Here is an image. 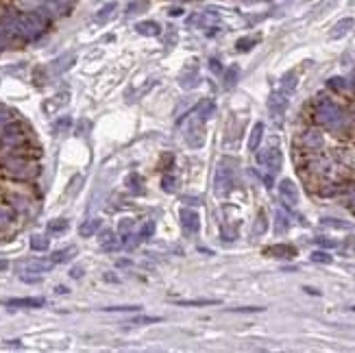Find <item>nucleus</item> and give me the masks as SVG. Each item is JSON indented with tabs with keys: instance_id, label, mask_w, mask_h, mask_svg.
<instances>
[{
	"instance_id": "nucleus-1",
	"label": "nucleus",
	"mask_w": 355,
	"mask_h": 353,
	"mask_svg": "<svg viewBox=\"0 0 355 353\" xmlns=\"http://www.w3.org/2000/svg\"><path fill=\"white\" fill-rule=\"evenodd\" d=\"M314 120L318 127L340 133V131H349L353 127V120L344 114V109L338 103H333L329 96H318L314 100Z\"/></svg>"
},
{
	"instance_id": "nucleus-2",
	"label": "nucleus",
	"mask_w": 355,
	"mask_h": 353,
	"mask_svg": "<svg viewBox=\"0 0 355 353\" xmlns=\"http://www.w3.org/2000/svg\"><path fill=\"white\" fill-rule=\"evenodd\" d=\"M33 140V131L27 122L13 118L9 122H4L0 127V148H13L24 142H31Z\"/></svg>"
},
{
	"instance_id": "nucleus-3",
	"label": "nucleus",
	"mask_w": 355,
	"mask_h": 353,
	"mask_svg": "<svg viewBox=\"0 0 355 353\" xmlns=\"http://www.w3.org/2000/svg\"><path fill=\"white\" fill-rule=\"evenodd\" d=\"M281 161H283V157H281L277 140H270V144L257 153V164L268 168V173H277V170L281 168Z\"/></svg>"
},
{
	"instance_id": "nucleus-4",
	"label": "nucleus",
	"mask_w": 355,
	"mask_h": 353,
	"mask_svg": "<svg viewBox=\"0 0 355 353\" xmlns=\"http://www.w3.org/2000/svg\"><path fill=\"white\" fill-rule=\"evenodd\" d=\"M298 144L303 146V150H309V153H316V150L323 148L325 144V138L321 133V129H305L301 133V138H298Z\"/></svg>"
},
{
	"instance_id": "nucleus-5",
	"label": "nucleus",
	"mask_w": 355,
	"mask_h": 353,
	"mask_svg": "<svg viewBox=\"0 0 355 353\" xmlns=\"http://www.w3.org/2000/svg\"><path fill=\"white\" fill-rule=\"evenodd\" d=\"M214 185H216V194L218 196H227V194H229L231 188H233V173H231V168H227L225 164L218 166Z\"/></svg>"
},
{
	"instance_id": "nucleus-6",
	"label": "nucleus",
	"mask_w": 355,
	"mask_h": 353,
	"mask_svg": "<svg viewBox=\"0 0 355 353\" xmlns=\"http://www.w3.org/2000/svg\"><path fill=\"white\" fill-rule=\"evenodd\" d=\"M185 142L192 146V148H201L203 142H205V129H203V120H192L185 129Z\"/></svg>"
},
{
	"instance_id": "nucleus-7",
	"label": "nucleus",
	"mask_w": 355,
	"mask_h": 353,
	"mask_svg": "<svg viewBox=\"0 0 355 353\" xmlns=\"http://www.w3.org/2000/svg\"><path fill=\"white\" fill-rule=\"evenodd\" d=\"M4 201H7V205L16 211V214H29L31 203H33L31 196L22 194V192H7L4 194Z\"/></svg>"
},
{
	"instance_id": "nucleus-8",
	"label": "nucleus",
	"mask_w": 355,
	"mask_h": 353,
	"mask_svg": "<svg viewBox=\"0 0 355 353\" xmlns=\"http://www.w3.org/2000/svg\"><path fill=\"white\" fill-rule=\"evenodd\" d=\"M55 266L53 260H29V262H22L20 264V273H48L50 268Z\"/></svg>"
},
{
	"instance_id": "nucleus-9",
	"label": "nucleus",
	"mask_w": 355,
	"mask_h": 353,
	"mask_svg": "<svg viewBox=\"0 0 355 353\" xmlns=\"http://www.w3.org/2000/svg\"><path fill=\"white\" fill-rule=\"evenodd\" d=\"M268 107H270V114L275 116L277 120L283 118V114H286V107H288V98L283 92H275L268 100Z\"/></svg>"
},
{
	"instance_id": "nucleus-10",
	"label": "nucleus",
	"mask_w": 355,
	"mask_h": 353,
	"mask_svg": "<svg viewBox=\"0 0 355 353\" xmlns=\"http://www.w3.org/2000/svg\"><path fill=\"white\" fill-rule=\"evenodd\" d=\"M279 194H281V199L286 201L288 205H296L298 203V190L290 179H283L281 183H279Z\"/></svg>"
},
{
	"instance_id": "nucleus-11",
	"label": "nucleus",
	"mask_w": 355,
	"mask_h": 353,
	"mask_svg": "<svg viewBox=\"0 0 355 353\" xmlns=\"http://www.w3.org/2000/svg\"><path fill=\"white\" fill-rule=\"evenodd\" d=\"M2 305H7V307H31V310H35V307L46 305V299H42V296H31V299H7V301H2Z\"/></svg>"
},
{
	"instance_id": "nucleus-12",
	"label": "nucleus",
	"mask_w": 355,
	"mask_h": 353,
	"mask_svg": "<svg viewBox=\"0 0 355 353\" xmlns=\"http://www.w3.org/2000/svg\"><path fill=\"white\" fill-rule=\"evenodd\" d=\"M264 255H268V257H283V260H288V257L296 255V249L290 246V244H275V246H266V249H264Z\"/></svg>"
},
{
	"instance_id": "nucleus-13",
	"label": "nucleus",
	"mask_w": 355,
	"mask_h": 353,
	"mask_svg": "<svg viewBox=\"0 0 355 353\" xmlns=\"http://www.w3.org/2000/svg\"><path fill=\"white\" fill-rule=\"evenodd\" d=\"M181 223H183V229L185 231H199V227H201V218H199V214L196 211H192V209H181Z\"/></svg>"
},
{
	"instance_id": "nucleus-14",
	"label": "nucleus",
	"mask_w": 355,
	"mask_h": 353,
	"mask_svg": "<svg viewBox=\"0 0 355 353\" xmlns=\"http://www.w3.org/2000/svg\"><path fill=\"white\" fill-rule=\"evenodd\" d=\"M214 114H216V103L211 98H203L199 103V107H196V118L207 120V118H211Z\"/></svg>"
},
{
	"instance_id": "nucleus-15",
	"label": "nucleus",
	"mask_w": 355,
	"mask_h": 353,
	"mask_svg": "<svg viewBox=\"0 0 355 353\" xmlns=\"http://www.w3.org/2000/svg\"><path fill=\"white\" fill-rule=\"evenodd\" d=\"M100 225H103V220H100V218H92V220H85V223L79 227V234H81V238H92L94 234H98Z\"/></svg>"
},
{
	"instance_id": "nucleus-16",
	"label": "nucleus",
	"mask_w": 355,
	"mask_h": 353,
	"mask_svg": "<svg viewBox=\"0 0 355 353\" xmlns=\"http://www.w3.org/2000/svg\"><path fill=\"white\" fill-rule=\"evenodd\" d=\"M351 29H353V20H351V18H344V20H340L336 27L331 29L329 37H331V39H340V37H344V35L351 31Z\"/></svg>"
},
{
	"instance_id": "nucleus-17",
	"label": "nucleus",
	"mask_w": 355,
	"mask_h": 353,
	"mask_svg": "<svg viewBox=\"0 0 355 353\" xmlns=\"http://www.w3.org/2000/svg\"><path fill=\"white\" fill-rule=\"evenodd\" d=\"M74 55L72 53H68V55H63V57H59V59H55L53 61V72H57V74H61L65 72V70H70L72 68V63H74Z\"/></svg>"
},
{
	"instance_id": "nucleus-18",
	"label": "nucleus",
	"mask_w": 355,
	"mask_h": 353,
	"mask_svg": "<svg viewBox=\"0 0 355 353\" xmlns=\"http://www.w3.org/2000/svg\"><path fill=\"white\" fill-rule=\"evenodd\" d=\"M262 135H264V124L257 122L251 131V138H248V150H257L260 148V142H262Z\"/></svg>"
},
{
	"instance_id": "nucleus-19",
	"label": "nucleus",
	"mask_w": 355,
	"mask_h": 353,
	"mask_svg": "<svg viewBox=\"0 0 355 353\" xmlns=\"http://www.w3.org/2000/svg\"><path fill=\"white\" fill-rule=\"evenodd\" d=\"M16 218V211H13L9 205H0V231H4L9 225Z\"/></svg>"
},
{
	"instance_id": "nucleus-20",
	"label": "nucleus",
	"mask_w": 355,
	"mask_h": 353,
	"mask_svg": "<svg viewBox=\"0 0 355 353\" xmlns=\"http://www.w3.org/2000/svg\"><path fill=\"white\" fill-rule=\"evenodd\" d=\"M68 96H70L68 92H59V94H55L50 103H44V109H46V112H53V109L63 107V105L68 103Z\"/></svg>"
},
{
	"instance_id": "nucleus-21",
	"label": "nucleus",
	"mask_w": 355,
	"mask_h": 353,
	"mask_svg": "<svg viewBox=\"0 0 355 353\" xmlns=\"http://www.w3.org/2000/svg\"><path fill=\"white\" fill-rule=\"evenodd\" d=\"M179 83H181V88H183V89H192V88H196V83H199V77H196V70L192 68V70H187L185 74H181Z\"/></svg>"
},
{
	"instance_id": "nucleus-22",
	"label": "nucleus",
	"mask_w": 355,
	"mask_h": 353,
	"mask_svg": "<svg viewBox=\"0 0 355 353\" xmlns=\"http://www.w3.org/2000/svg\"><path fill=\"white\" fill-rule=\"evenodd\" d=\"M77 253V249L74 246H68V249H61V251H55L53 257L50 260L55 262V264H63V262H68V260H72V255Z\"/></svg>"
},
{
	"instance_id": "nucleus-23",
	"label": "nucleus",
	"mask_w": 355,
	"mask_h": 353,
	"mask_svg": "<svg viewBox=\"0 0 355 353\" xmlns=\"http://www.w3.org/2000/svg\"><path fill=\"white\" fill-rule=\"evenodd\" d=\"M218 299H185V301H177V305L183 307H199V305H218Z\"/></svg>"
},
{
	"instance_id": "nucleus-24",
	"label": "nucleus",
	"mask_w": 355,
	"mask_h": 353,
	"mask_svg": "<svg viewBox=\"0 0 355 353\" xmlns=\"http://www.w3.org/2000/svg\"><path fill=\"white\" fill-rule=\"evenodd\" d=\"M135 29H138L140 35H153V37L161 33V29H159V24L157 22H140Z\"/></svg>"
},
{
	"instance_id": "nucleus-25",
	"label": "nucleus",
	"mask_w": 355,
	"mask_h": 353,
	"mask_svg": "<svg viewBox=\"0 0 355 353\" xmlns=\"http://www.w3.org/2000/svg\"><path fill=\"white\" fill-rule=\"evenodd\" d=\"M296 89V74L294 72H288V74H283V79H281V92L283 94H290Z\"/></svg>"
},
{
	"instance_id": "nucleus-26",
	"label": "nucleus",
	"mask_w": 355,
	"mask_h": 353,
	"mask_svg": "<svg viewBox=\"0 0 355 353\" xmlns=\"http://www.w3.org/2000/svg\"><path fill=\"white\" fill-rule=\"evenodd\" d=\"M237 77H240V68L237 65H231V68L225 70V88L231 89L233 85L237 83Z\"/></svg>"
},
{
	"instance_id": "nucleus-27",
	"label": "nucleus",
	"mask_w": 355,
	"mask_h": 353,
	"mask_svg": "<svg viewBox=\"0 0 355 353\" xmlns=\"http://www.w3.org/2000/svg\"><path fill=\"white\" fill-rule=\"evenodd\" d=\"M48 234H63L65 229H68V220L65 218H55V220H50L48 223Z\"/></svg>"
},
{
	"instance_id": "nucleus-28",
	"label": "nucleus",
	"mask_w": 355,
	"mask_h": 353,
	"mask_svg": "<svg viewBox=\"0 0 355 353\" xmlns=\"http://www.w3.org/2000/svg\"><path fill=\"white\" fill-rule=\"evenodd\" d=\"M266 229H268L266 214H264V211H260V214H257V223H255V227H253V235H262V234H266Z\"/></svg>"
},
{
	"instance_id": "nucleus-29",
	"label": "nucleus",
	"mask_w": 355,
	"mask_h": 353,
	"mask_svg": "<svg viewBox=\"0 0 355 353\" xmlns=\"http://www.w3.org/2000/svg\"><path fill=\"white\" fill-rule=\"evenodd\" d=\"M257 42H260V37H242V39H237V42H236V50H240V53L251 50Z\"/></svg>"
},
{
	"instance_id": "nucleus-30",
	"label": "nucleus",
	"mask_w": 355,
	"mask_h": 353,
	"mask_svg": "<svg viewBox=\"0 0 355 353\" xmlns=\"http://www.w3.org/2000/svg\"><path fill=\"white\" fill-rule=\"evenodd\" d=\"M31 249L33 251H46L48 249V238L46 235H33L31 238Z\"/></svg>"
},
{
	"instance_id": "nucleus-31",
	"label": "nucleus",
	"mask_w": 355,
	"mask_h": 353,
	"mask_svg": "<svg viewBox=\"0 0 355 353\" xmlns=\"http://www.w3.org/2000/svg\"><path fill=\"white\" fill-rule=\"evenodd\" d=\"M327 85H329V89H333V92H344V89L349 88V85H347V79H340V77L329 79V81H327Z\"/></svg>"
},
{
	"instance_id": "nucleus-32",
	"label": "nucleus",
	"mask_w": 355,
	"mask_h": 353,
	"mask_svg": "<svg viewBox=\"0 0 355 353\" xmlns=\"http://www.w3.org/2000/svg\"><path fill=\"white\" fill-rule=\"evenodd\" d=\"M275 231H277V234H286V231H288V218H286V214H281V211H277Z\"/></svg>"
},
{
	"instance_id": "nucleus-33",
	"label": "nucleus",
	"mask_w": 355,
	"mask_h": 353,
	"mask_svg": "<svg viewBox=\"0 0 355 353\" xmlns=\"http://www.w3.org/2000/svg\"><path fill=\"white\" fill-rule=\"evenodd\" d=\"M70 124H72V120H70L68 116H63V118H59L57 122H55L53 131H55V133H61V131H68V129H70Z\"/></svg>"
},
{
	"instance_id": "nucleus-34",
	"label": "nucleus",
	"mask_w": 355,
	"mask_h": 353,
	"mask_svg": "<svg viewBox=\"0 0 355 353\" xmlns=\"http://www.w3.org/2000/svg\"><path fill=\"white\" fill-rule=\"evenodd\" d=\"M153 234H155V223H153V220H146L144 227H142V231H140V238L142 240H148Z\"/></svg>"
},
{
	"instance_id": "nucleus-35",
	"label": "nucleus",
	"mask_w": 355,
	"mask_h": 353,
	"mask_svg": "<svg viewBox=\"0 0 355 353\" xmlns=\"http://www.w3.org/2000/svg\"><path fill=\"white\" fill-rule=\"evenodd\" d=\"M312 262H318V264H331V255L325 253V251H314Z\"/></svg>"
},
{
	"instance_id": "nucleus-36",
	"label": "nucleus",
	"mask_w": 355,
	"mask_h": 353,
	"mask_svg": "<svg viewBox=\"0 0 355 353\" xmlns=\"http://www.w3.org/2000/svg\"><path fill=\"white\" fill-rule=\"evenodd\" d=\"M131 231H133V220H131V218L120 220V225H118V234H120V235H129Z\"/></svg>"
},
{
	"instance_id": "nucleus-37",
	"label": "nucleus",
	"mask_w": 355,
	"mask_h": 353,
	"mask_svg": "<svg viewBox=\"0 0 355 353\" xmlns=\"http://www.w3.org/2000/svg\"><path fill=\"white\" fill-rule=\"evenodd\" d=\"M161 185H164L166 192H175V190H177V179L172 175H166L164 181H161Z\"/></svg>"
},
{
	"instance_id": "nucleus-38",
	"label": "nucleus",
	"mask_w": 355,
	"mask_h": 353,
	"mask_svg": "<svg viewBox=\"0 0 355 353\" xmlns=\"http://www.w3.org/2000/svg\"><path fill=\"white\" fill-rule=\"evenodd\" d=\"M114 9H116V4H114V2L107 4V7H103V11H100L98 16H96V20H98V22H105V20L111 16V11H114Z\"/></svg>"
},
{
	"instance_id": "nucleus-39",
	"label": "nucleus",
	"mask_w": 355,
	"mask_h": 353,
	"mask_svg": "<svg viewBox=\"0 0 355 353\" xmlns=\"http://www.w3.org/2000/svg\"><path fill=\"white\" fill-rule=\"evenodd\" d=\"M100 246H103V251H118L122 244H120V242L116 240V238H111L109 242H105V244H100Z\"/></svg>"
},
{
	"instance_id": "nucleus-40",
	"label": "nucleus",
	"mask_w": 355,
	"mask_h": 353,
	"mask_svg": "<svg viewBox=\"0 0 355 353\" xmlns=\"http://www.w3.org/2000/svg\"><path fill=\"white\" fill-rule=\"evenodd\" d=\"M107 312H138L140 307H135V305H120V307H105Z\"/></svg>"
},
{
	"instance_id": "nucleus-41",
	"label": "nucleus",
	"mask_w": 355,
	"mask_h": 353,
	"mask_svg": "<svg viewBox=\"0 0 355 353\" xmlns=\"http://www.w3.org/2000/svg\"><path fill=\"white\" fill-rule=\"evenodd\" d=\"M161 319L159 316H140V319H133L131 323H133V325H140V323H159Z\"/></svg>"
},
{
	"instance_id": "nucleus-42",
	"label": "nucleus",
	"mask_w": 355,
	"mask_h": 353,
	"mask_svg": "<svg viewBox=\"0 0 355 353\" xmlns=\"http://www.w3.org/2000/svg\"><path fill=\"white\" fill-rule=\"evenodd\" d=\"M181 201H183L185 205H194V207H196V205H201V203H203V201L199 199V196H192V194H185Z\"/></svg>"
},
{
	"instance_id": "nucleus-43",
	"label": "nucleus",
	"mask_w": 355,
	"mask_h": 353,
	"mask_svg": "<svg viewBox=\"0 0 355 353\" xmlns=\"http://www.w3.org/2000/svg\"><path fill=\"white\" fill-rule=\"evenodd\" d=\"M129 188L135 190V192H142V188H140V176H138V175L129 176Z\"/></svg>"
},
{
	"instance_id": "nucleus-44",
	"label": "nucleus",
	"mask_w": 355,
	"mask_h": 353,
	"mask_svg": "<svg viewBox=\"0 0 355 353\" xmlns=\"http://www.w3.org/2000/svg\"><path fill=\"white\" fill-rule=\"evenodd\" d=\"M111 238H114V231H111V229H105V231H100V235H98L100 244H105V242H109Z\"/></svg>"
},
{
	"instance_id": "nucleus-45",
	"label": "nucleus",
	"mask_w": 355,
	"mask_h": 353,
	"mask_svg": "<svg viewBox=\"0 0 355 353\" xmlns=\"http://www.w3.org/2000/svg\"><path fill=\"white\" fill-rule=\"evenodd\" d=\"M316 242L321 246H325V249H333V246H336V242L333 240H327V238H316Z\"/></svg>"
},
{
	"instance_id": "nucleus-46",
	"label": "nucleus",
	"mask_w": 355,
	"mask_h": 353,
	"mask_svg": "<svg viewBox=\"0 0 355 353\" xmlns=\"http://www.w3.org/2000/svg\"><path fill=\"white\" fill-rule=\"evenodd\" d=\"M209 68H211V70H214V72H216V74H218V72H222V65H220V63H218V59H211V61H209Z\"/></svg>"
},
{
	"instance_id": "nucleus-47",
	"label": "nucleus",
	"mask_w": 355,
	"mask_h": 353,
	"mask_svg": "<svg viewBox=\"0 0 355 353\" xmlns=\"http://www.w3.org/2000/svg\"><path fill=\"white\" fill-rule=\"evenodd\" d=\"M236 312H264V307H237Z\"/></svg>"
},
{
	"instance_id": "nucleus-48",
	"label": "nucleus",
	"mask_w": 355,
	"mask_h": 353,
	"mask_svg": "<svg viewBox=\"0 0 355 353\" xmlns=\"http://www.w3.org/2000/svg\"><path fill=\"white\" fill-rule=\"evenodd\" d=\"M347 85H349V88H351V92L355 94V72H353V74H351V77H349V79H347Z\"/></svg>"
},
{
	"instance_id": "nucleus-49",
	"label": "nucleus",
	"mask_w": 355,
	"mask_h": 353,
	"mask_svg": "<svg viewBox=\"0 0 355 353\" xmlns=\"http://www.w3.org/2000/svg\"><path fill=\"white\" fill-rule=\"evenodd\" d=\"M262 179H264V183H266V188H272V179L268 175H262Z\"/></svg>"
},
{
	"instance_id": "nucleus-50",
	"label": "nucleus",
	"mask_w": 355,
	"mask_h": 353,
	"mask_svg": "<svg viewBox=\"0 0 355 353\" xmlns=\"http://www.w3.org/2000/svg\"><path fill=\"white\" fill-rule=\"evenodd\" d=\"M70 275H72L74 279H79V277L83 275V268H72V273H70Z\"/></svg>"
},
{
	"instance_id": "nucleus-51",
	"label": "nucleus",
	"mask_w": 355,
	"mask_h": 353,
	"mask_svg": "<svg viewBox=\"0 0 355 353\" xmlns=\"http://www.w3.org/2000/svg\"><path fill=\"white\" fill-rule=\"evenodd\" d=\"M55 292H59V294H65V292H68V288H65V286H59V288L55 290Z\"/></svg>"
},
{
	"instance_id": "nucleus-52",
	"label": "nucleus",
	"mask_w": 355,
	"mask_h": 353,
	"mask_svg": "<svg viewBox=\"0 0 355 353\" xmlns=\"http://www.w3.org/2000/svg\"><path fill=\"white\" fill-rule=\"evenodd\" d=\"M7 268H9V264L4 260H0V270H7Z\"/></svg>"
},
{
	"instance_id": "nucleus-53",
	"label": "nucleus",
	"mask_w": 355,
	"mask_h": 353,
	"mask_svg": "<svg viewBox=\"0 0 355 353\" xmlns=\"http://www.w3.org/2000/svg\"><path fill=\"white\" fill-rule=\"evenodd\" d=\"M129 264H131L129 260H118V266H129Z\"/></svg>"
},
{
	"instance_id": "nucleus-54",
	"label": "nucleus",
	"mask_w": 355,
	"mask_h": 353,
	"mask_svg": "<svg viewBox=\"0 0 355 353\" xmlns=\"http://www.w3.org/2000/svg\"><path fill=\"white\" fill-rule=\"evenodd\" d=\"M305 292H309V294H316V296H318V290H314V288H305Z\"/></svg>"
}]
</instances>
